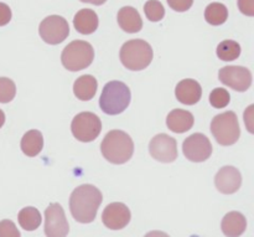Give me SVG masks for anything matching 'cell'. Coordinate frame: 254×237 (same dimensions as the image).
Here are the masks:
<instances>
[{
	"instance_id": "4",
	"label": "cell",
	"mask_w": 254,
	"mask_h": 237,
	"mask_svg": "<svg viewBox=\"0 0 254 237\" xmlns=\"http://www.w3.org/2000/svg\"><path fill=\"white\" fill-rule=\"evenodd\" d=\"M154 52L150 45L141 39L129 40L122 46L119 59L126 69L130 71H141L153 61Z\"/></svg>"
},
{
	"instance_id": "16",
	"label": "cell",
	"mask_w": 254,
	"mask_h": 237,
	"mask_svg": "<svg viewBox=\"0 0 254 237\" xmlns=\"http://www.w3.org/2000/svg\"><path fill=\"white\" fill-rule=\"evenodd\" d=\"M193 122H195V118L192 113L185 109H173L166 117L168 128L174 133L179 134L190 131L193 126Z\"/></svg>"
},
{
	"instance_id": "23",
	"label": "cell",
	"mask_w": 254,
	"mask_h": 237,
	"mask_svg": "<svg viewBox=\"0 0 254 237\" xmlns=\"http://www.w3.org/2000/svg\"><path fill=\"white\" fill-rule=\"evenodd\" d=\"M205 19L208 24L215 26L225 24L226 20L228 19L227 7L221 2H211L205 10Z\"/></svg>"
},
{
	"instance_id": "20",
	"label": "cell",
	"mask_w": 254,
	"mask_h": 237,
	"mask_svg": "<svg viewBox=\"0 0 254 237\" xmlns=\"http://www.w3.org/2000/svg\"><path fill=\"white\" fill-rule=\"evenodd\" d=\"M98 82L92 75H83L73 83V93L81 101H89L96 96Z\"/></svg>"
},
{
	"instance_id": "10",
	"label": "cell",
	"mask_w": 254,
	"mask_h": 237,
	"mask_svg": "<svg viewBox=\"0 0 254 237\" xmlns=\"http://www.w3.org/2000/svg\"><path fill=\"white\" fill-rule=\"evenodd\" d=\"M183 152L186 159L190 161L202 163L212 154V144L205 134L195 133L184 141Z\"/></svg>"
},
{
	"instance_id": "26",
	"label": "cell",
	"mask_w": 254,
	"mask_h": 237,
	"mask_svg": "<svg viewBox=\"0 0 254 237\" xmlns=\"http://www.w3.org/2000/svg\"><path fill=\"white\" fill-rule=\"evenodd\" d=\"M16 94L14 81L7 77H0V103H9Z\"/></svg>"
},
{
	"instance_id": "14",
	"label": "cell",
	"mask_w": 254,
	"mask_h": 237,
	"mask_svg": "<svg viewBox=\"0 0 254 237\" xmlns=\"http://www.w3.org/2000/svg\"><path fill=\"white\" fill-rule=\"evenodd\" d=\"M215 185L220 193L226 194V195L235 194L242 185L241 171L237 168H235V166H223L216 174Z\"/></svg>"
},
{
	"instance_id": "28",
	"label": "cell",
	"mask_w": 254,
	"mask_h": 237,
	"mask_svg": "<svg viewBox=\"0 0 254 237\" xmlns=\"http://www.w3.org/2000/svg\"><path fill=\"white\" fill-rule=\"evenodd\" d=\"M0 237H21V235L11 220H2L0 221Z\"/></svg>"
},
{
	"instance_id": "15",
	"label": "cell",
	"mask_w": 254,
	"mask_h": 237,
	"mask_svg": "<svg viewBox=\"0 0 254 237\" xmlns=\"http://www.w3.org/2000/svg\"><path fill=\"white\" fill-rule=\"evenodd\" d=\"M175 96L180 103L192 106L197 103L202 96V87L197 81L192 79H183L175 88Z\"/></svg>"
},
{
	"instance_id": "24",
	"label": "cell",
	"mask_w": 254,
	"mask_h": 237,
	"mask_svg": "<svg viewBox=\"0 0 254 237\" xmlns=\"http://www.w3.org/2000/svg\"><path fill=\"white\" fill-rule=\"evenodd\" d=\"M241 55V45L235 40H225L217 46V56L222 61H235Z\"/></svg>"
},
{
	"instance_id": "1",
	"label": "cell",
	"mask_w": 254,
	"mask_h": 237,
	"mask_svg": "<svg viewBox=\"0 0 254 237\" xmlns=\"http://www.w3.org/2000/svg\"><path fill=\"white\" fill-rule=\"evenodd\" d=\"M103 195L101 190L91 184H83L74 189L69 198V210L77 223L91 224L97 216Z\"/></svg>"
},
{
	"instance_id": "30",
	"label": "cell",
	"mask_w": 254,
	"mask_h": 237,
	"mask_svg": "<svg viewBox=\"0 0 254 237\" xmlns=\"http://www.w3.org/2000/svg\"><path fill=\"white\" fill-rule=\"evenodd\" d=\"M238 9L247 16H254V0H238Z\"/></svg>"
},
{
	"instance_id": "2",
	"label": "cell",
	"mask_w": 254,
	"mask_h": 237,
	"mask_svg": "<svg viewBox=\"0 0 254 237\" xmlns=\"http://www.w3.org/2000/svg\"><path fill=\"white\" fill-rule=\"evenodd\" d=\"M102 156L112 164L127 163L133 157L134 143L133 139L126 132L113 129L108 132L101 143Z\"/></svg>"
},
{
	"instance_id": "31",
	"label": "cell",
	"mask_w": 254,
	"mask_h": 237,
	"mask_svg": "<svg viewBox=\"0 0 254 237\" xmlns=\"http://www.w3.org/2000/svg\"><path fill=\"white\" fill-rule=\"evenodd\" d=\"M11 15L9 5L0 2V26H5L6 24H9L11 20Z\"/></svg>"
},
{
	"instance_id": "21",
	"label": "cell",
	"mask_w": 254,
	"mask_h": 237,
	"mask_svg": "<svg viewBox=\"0 0 254 237\" xmlns=\"http://www.w3.org/2000/svg\"><path fill=\"white\" fill-rule=\"evenodd\" d=\"M20 147H21V151L25 156L34 158L37 154L41 153L42 148H44V136L37 129L26 132L22 137Z\"/></svg>"
},
{
	"instance_id": "32",
	"label": "cell",
	"mask_w": 254,
	"mask_h": 237,
	"mask_svg": "<svg viewBox=\"0 0 254 237\" xmlns=\"http://www.w3.org/2000/svg\"><path fill=\"white\" fill-rule=\"evenodd\" d=\"M144 237H170L168 234L163 233V231H150V233L146 234Z\"/></svg>"
},
{
	"instance_id": "13",
	"label": "cell",
	"mask_w": 254,
	"mask_h": 237,
	"mask_svg": "<svg viewBox=\"0 0 254 237\" xmlns=\"http://www.w3.org/2000/svg\"><path fill=\"white\" fill-rule=\"evenodd\" d=\"M131 214L123 203H112L103 210L102 221L111 230H122L130 223Z\"/></svg>"
},
{
	"instance_id": "8",
	"label": "cell",
	"mask_w": 254,
	"mask_h": 237,
	"mask_svg": "<svg viewBox=\"0 0 254 237\" xmlns=\"http://www.w3.org/2000/svg\"><path fill=\"white\" fill-rule=\"evenodd\" d=\"M39 34L46 44L59 45L69 35L68 22L60 15H50L40 24Z\"/></svg>"
},
{
	"instance_id": "12",
	"label": "cell",
	"mask_w": 254,
	"mask_h": 237,
	"mask_svg": "<svg viewBox=\"0 0 254 237\" xmlns=\"http://www.w3.org/2000/svg\"><path fill=\"white\" fill-rule=\"evenodd\" d=\"M149 152L155 160L161 163H173L178 159V143L173 137L160 133L150 141Z\"/></svg>"
},
{
	"instance_id": "5",
	"label": "cell",
	"mask_w": 254,
	"mask_h": 237,
	"mask_svg": "<svg viewBox=\"0 0 254 237\" xmlns=\"http://www.w3.org/2000/svg\"><path fill=\"white\" fill-rule=\"evenodd\" d=\"M94 50L89 42L74 40L69 42L61 54V62L68 71L76 72L87 69L93 62Z\"/></svg>"
},
{
	"instance_id": "33",
	"label": "cell",
	"mask_w": 254,
	"mask_h": 237,
	"mask_svg": "<svg viewBox=\"0 0 254 237\" xmlns=\"http://www.w3.org/2000/svg\"><path fill=\"white\" fill-rule=\"evenodd\" d=\"M82 2H88V4L92 5H103L107 0H79Z\"/></svg>"
},
{
	"instance_id": "27",
	"label": "cell",
	"mask_w": 254,
	"mask_h": 237,
	"mask_svg": "<svg viewBox=\"0 0 254 237\" xmlns=\"http://www.w3.org/2000/svg\"><path fill=\"white\" fill-rule=\"evenodd\" d=\"M231 101L230 92L225 88H215L210 93V103L211 106L215 107V108H225V107L228 106Z\"/></svg>"
},
{
	"instance_id": "6",
	"label": "cell",
	"mask_w": 254,
	"mask_h": 237,
	"mask_svg": "<svg viewBox=\"0 0 254 237\" xmlns=\"http://www.w3.org/2000/svg\"><path fill=\"white\" fill-rule=\"evenodd\" d=\"M211 133L221 146H233L241 136L240 123L235 112L217 114L211 122Z\"/></svg>"
},
{
	"instance_id": "25",
	"label": "cell",
	"mask_w": 254,
	"mask_h": 237,
	"mask_svg": "<svg viewBox=\"0 0 254 237\" xmlns=\"http://www.w3.org/2000/svg\"><path fill=\"white\" fill-rule=\"evenodd\" d=\"M144 12L145 16L153 22L160 21L165 16V9L159 0H148L144 5Z\"/></svg>"
},
{
	"instance_id": "34",
	"label": "cell",
	"mask_w": 254,
	"mask_h": 237,
	"mask_svg": "<svg viewBox=\"0 0 254 237\" xmlns=\"http://www.w3.org/2000/svg\"><path fill=\"white\" fill-rule=\"evenodd\" d=\"M4 123H5V114H4V112L0 109V128L4 126Z\"/></svg>"
},
{
	"instance_id": "9",
	"label": "cell",
	"mask_w": 254,
	"mask_h": 237,
	"mask_svg": "<svg viewBox=\"0 0 254 237\" xmlns=\"http://www.w3.org/2000/svg\"><path fill=\"white\" fill-rule=\"evenodd\" d=\"M69 226L64 211L59 203H52L45 210V235L47 237H66Z\"/></svg>"
},
{
	"instance_id": "11",
	"label": "cell",
	"mask_w": 254,
	"mask_h": 237,
	"mask_svg": "<svg viewBox=\"0 0 254 237\" xmlns=\"http://www.w3.org/2000/svg\"><path fill=\"white\" fill-rule=\"evenodd\" d=\"M218 79L235 91L246 92L252 84V72L247 67L226 66L220 70Z\"/></svg>"
},
{
	"instance_id": "19",
	"label": "cell",
	"mask_w": 254,
	"mask_h": 237,
	"mask_svg": "<svg viewBox=\"0 0 254 237\" xmlns=\"http://www.w3.org/2000/svg\"><path fill=\"white\" fill-rule=\"evenodd\" d=\"M74 29L82 35H91L98 29V15L92 9H81L73 17Z\"/></svg>"
},
{
	"instance_id": "18",
	"label": "cell",
	"mask_w": 254,
	"mask_h": 237,
	"mask_svg": "<svg viewBox=\"0 0 254 237\" xmlns=\"http://www.w3.org/2000/svg\"><path fill=\"white\" fill-rule=\"evenodd\" d=\"M221 229H222L225 236L240 237L245 234L246 229H247V220L243 214L238 213V211H231L222 219Z\"/></svg>"
},
{
	"instance_id": "3",
	"label": "cell",
	"mask_w": 254,
	"mask_h": 237,
	"mask_svg": "<svg viewBox=\"0 0 254 237\" xmlns=\"http://www.w3.org/2000/svg\"><path fill=\"white\" fill-rule=\"evenodd\" d=\"M130 99V89L126 83L121 81H111L103 87L99 98V107L106 114L117 116L128 108Z\"/></svg>"
},
{
	"instance_id": "29",
	"label": "cell",
	"mask_w": 254,
	"mask_h": 237,
	"mask_svg": "<svg viewBox=\"0 0 254 237\" xmlns=\"http://www.w3.org/2000/svg\"><path fill=\"white\" fill-rule=\"evenodd\" d=\"M169 6L178 12L188 11L193 4V0H168Z\"/></svg>"
},
{
	"instance_id": "17",
	"label": "cell",
	"mask_w": 254,
	"mask_h": 237,
	"mask_svg": "<svg viewBox=\"0 0 254 237\" xmlns=\"http://www.w3.org/2000/svg\"><path fill=\"white\" fill-rule=\"evenodd\" d=\"M118 24L122 30L129 34L139 32L143 27V20L138 10L133 6H124L118 11Z\"/></svg>"
},
{
	"instance_id": "7",
	"label": "cell",
	"mask_w": 254,
	"mask_h": 237,
	"mask_svg": "<svg viewBox=\"0 0 254 237\" xmlns=\"http://www.w3.org/2000/svg\"><path fill=\"white\" fill-rule=\"evenodd\" d=\"M71 131L77 141L89 143L101 134L102 122L92 112H81L72 119Z\"/></svg>"
},
{
	"instance_id": "22",
	"label": "cell",
	"mask_w": 254,
	"mask_h": 237,
	"mask_svg": "<svg viewBox=\"0 0 254 237\" xmlns=\"http://www.w3.org/2000/svg\"><path fill=\"white\" fill-rule=\"evenodd\" d=\"M17 221L25 231H35L41 225V214L34 206H26L20 210Z\"/></svg>"
}]
</instances>
